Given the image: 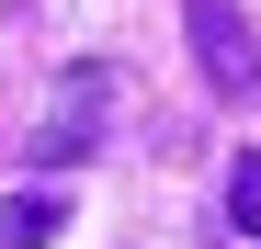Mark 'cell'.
<instances>
[{"label": "cell", "mask_w": 261, "mask_h": 249, "mask_svg": "<svg viewBox=\"0 0 261 249\" xmlns=\"http://www.w3.org/2000/svg\"><path fill=\"white\" fill-rule=\"evenodd\" d=\"M114 102H125V79H114L102 57H80L57 91H46V124H34V170H68V159H91V147H102V124H114Z\"/></svg>", "instance_id": "cell-1"}, {"label": "cell", "mask_w": 261, "mask_h": 249, "mask_svg": "<svg viewBox=\"0 0 261 249\" xmlns=\"http://www.w3.org/2000/svg\"><path fill=\"white\" fill-rule=\"evenodd\" d=\"M182 34H193V68L216 79V102H250L261 91V34L239 0H182Z\"/></svg>", "instance_id": "cell-2"}, {"label": "cell", "mask_w": 261, "mask_h": 249, "mask_svg": "<svg viewBox=\"0 0 261 249\" xmlns=\"http://www.w3.org/2000/svg\"><path fill=\"white\" fill-rule=\"evenodd\" d=\"M57 215H68L57 193H12V204H0V249H46V238H57Z\"/></svg>", "instance_id": "cell-3"}, {"label": "cell", "mask_w": 261, "mask_h": 249, "mask_svg": "<svg viewBox=\"0 0 261 249\" xmlns=\"http://www.w3.org/2000/svg\"><path fill=\"white\" fill-rule=\"evenodd\" d=\"M227 227H239V238H261V147H239V159H227Z\"/></svg>", "instance_id": "cell-4"}]
</instances>
